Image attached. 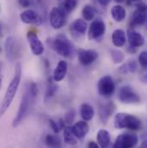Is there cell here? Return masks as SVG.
Wrapping results in <instances>:
<instances>
[{
  "label": "cell",
  "mask_w": 147,
  "mask_h": 148,
  "mask_svg": "<svg viewBox=\"0 0 147 148\" xmlns=\"http://www.w3.org/2000/svg\"><path fill=\"white\" fill-rule=\"evenodd\" d=\"M97 90L100 96L103 97H110L115 91V84L113 77L109 75L103 76L97 83Z\"/></svg>",
  "instance_id": "5b68a950"
},
{
  "label": "cell",
  "mask_w": 147,
  "mask_h": 148,
  "mask_svg": "<svg viewBox=\"0 0 147 148\" xmlns=\"http://www.w3.org/2000/svg\"><path fill=\"white\" fill-rule=\"evenodd\" d=\"M115 3H123V2H125L126 0H113Z\"/></svg>",
  "instance_id": "74e56055"
},
{
  "label": "cell",
  "mask_w": 147,
  "mask_h": 148,
  "mask_svg": "<svg viewBox=\"0 0 147 148\" xmlns=\"http://www.w3.org/2000/svg\"><path fill=\"white\" fill-rule=\"evenodd\" d=\"M139 142V138L134 134H121L116 138L112 148H134Z\"/></svg>",
  "instance_id": "8992f818"
},
{
  "label": "cell",
  "mask_w": 147,
  "mask_h": 148,
  "mask_svg": "<svg viewBox=\"0 0 147 148\" xmlns=\"http://www.w3.org/2000/svg\"><path fill=\"white\" fill-rule=\"evenodd\" d=\"M139 148H146V141L142 143L141 147H139Z\"/></svg>",
  "instance_id": "f35d334b"
},
{
  "label": "cell",
  "mask_w": 147,
  "mask_h": 148,
  "mask_svg": "<svg viewBox=\"0 0 147 148\" xmlns=\"http://www.w3.org/2000/svg\"><path fill=\"white\" fill-rule=\"evenodd\" d=\"M83 18L86 21H91L96 16V10L91 5H85L82 10Z\"/></svg>",
  "instance_id": "f1b7e54d"
},
{
  "label": "cell",
  "mask_w": 147,
  "mask_h": 148,
  "mask_svg": "<svg viewBox=\"0 0 147 148\" xmlns=\"http://www.w3.org/2000/svg\"><path fill=\"white\" fill-rule=\"evenodd\" d=\"M57 90H58V85L56 84V82H54L52 77H48L45 99L47 100V99H50L51 97H53L55 95V93L57 92Z\"/></svg>",
  "instance_id": "d4e9b609"
},
{
  "label": "cell",
  "mask_w": 147,
  "mask_h": 148,
  "mask_svg": "<svg viewBox=\"0 0 147 148\" xmlns=\"http://www.w3.org/2000/svg\"><path fill=\"white\" fill-rule=\"evenodd\" d=\"M45 142L47 148H61V140L56 135L48 134L46 136Z\"/></svg>",
  "instance_id": "484cf974"
},
{
  "label": "cell",
  "mask_w": 147,
  "mask_h": 148,
  "mask_svg": "<svg viewBox=\"0 0 147 148\" xmlns=\"http://www.w3.org/2000/svg\"><path fill=\"white\" fill-rule=\"evenodd\" d=\"M138 69V65L137 62L134 60H130L128 62H126V64H124L122 66H120V72L123 74H127V73H136Z\"/></svg>",
  "instance_id": "83f0119b"
},
{
  "label": "cell",
  "mask_w": 147,
  "mask_h": 148,
  "mask_svg": "<svg viewBox=\"0 0 147 148\" xmlns=\"http://www.w3.org/2000/svg\"><path fill=\"white\" fill-rule=\"evenodd\" d=\"M20 46L16 42V39L9 36L5 40V54L6 58L10 61H14L20 55Z\"/></svg>",
  "instance_id": "8fae6325"
},
{
  "label": "cell",
  "mask_w": 147,
  "mask_h": 148,
  "mask_svg": "<svg viewBox=\"0 0 147 148\" xmlns=\"http://www.w3.org/2000/svg\"><path fill=\"white\" fill-rule=\"evenodd\" d=\"M2 87V74H1V64H0V90Z\"/></svg>",
  "instance_id": "8d00e7d4"
},
{
  "label": "cell",
  "mask_w": 147,
  "mask_h": 148,
  "mask_svg": "<svg viewBox=\"0 0 147 148\" xmlns=\"http://www.w3.org/2000/svg\"><path fill=\"white\" fill-rule=\"evenodd\" d=\"M58 1H61V0H58Z\"/></svg>",
  "instance_id": "7bdbcfd3"
},
{
  "label": "cell",
  "mask_w": 147,
  "mask_h": 148,
  "mask_svg": "<svg viewBox=\"0 0 147 148\" xmlns=\"http://www.w3.org/2000/svg\"><path fill=\"white\" fill-rule=\"evenodd\" d=\"M77 0H63L61 3L59 8L66 14H70L74 10V9L77 7Z\"/></svg>",
  "instance_id": "4316f807"
},
{
  "label": "cell",
  "mask_w": 147,
  "mask_h": 148,
  "mask_svg": "<svg viewBox=\"0 0 147 148\" xmlns=\"http://www.w3.org/2000/svg\"><path fill=\"white\" fill-rule=\"evenodd\" d=\"M88 148H100V147L98 146L97 143L94 142V141H90L89 144H88Z\"/></svg>",
  "instance_id": "e575fe53"
},
{
  "label": "cell",
  "mask_w": 147,
  "mask_h": 148,
  "mask_svg": "<svg viewBox=\"0 0 147 148\" xmlns=\"http://www.w3.org/2000/svg\"><path fill=\"white\" fill-rule=\"evenodd\" d=\"M64 140L67 145L75 146L77 143V138L75 137L73 132L72 130V127H66L64 129Z\"/></svg>",
  "instance_id": "cb8c5ba5"
},
{
  "label": "cell",
  "mask_w": 147,
  "mask_h": 148,
  "mask_svg": "<svg viewBox=\"0 0 147 148\" xmlns=\"http://www.w3.org/2000/svg\"><path fill=\"white\" fill-rule=\"evenodd\" d=\"M112 42L117 47H122L126 42V33L122 29H116L112 35Z\"/></svg>",
  "instance_id": "ffe728a7"
},
{
  "label": "cell",
  "mask_w": 147,
  "mask_h": 148,
  "mask_svg": "<svg viewBox=\"0 0 147 148\" xmlns=\"http://www.w3.org/2000/svg\"><path fill=\"white\" fill-rule=\"evenodd\" d=\"M49 47L59 55L64 58H72L75 49L71 40L65 35H58L47 40Z\"/></svg>",
  "instance_id": "3957f363"
},
{
  "label": "cell",
  "mask_w": 147,
  "mask_h": 148,
  "mask_svg": "<svg viewBox=\"0 0 147 148\" xmlns=\"http://www.w3.org/2000/svg\"><path fill=\"white\" fill-rule=\"evenodd\" d=\"M72 130L77 139L83 140L89 132V126L86 121H77V123H75L72 127Z\"/></svg>",
  "instance_id": "ac0fdd59"
},
{
  "label": "cell",
  "mask_w": 147,
  "mask_h": 148,
  "mask_svg": "<svg viewBox=\"0 0 147 148\" xmlns=\"http://www.w3.org/2000/svg\"><path fill=\"white\" fill-rule=\"evenodd\" d=\"M80 114L84 121H88L93 118L95 111L91 105L88 103H83L80 107Z\"/></svg>",
  "instance_id": "603a6c76"
},
{
  "label": "cell",
  "mask_w": 147,
  "mask_h": 148,
  "mask_svg": "<svg viewBox=\"0 0 147 148\" xmlns=\"http://www.w3.org/2000/svg\"><path fill=\"white\" fill-rule=\"evenodd\" d=\"M21 78H22V67L20 63L16 64V68H15V73L12 80L10 81L6 91L4 97L3 99V102L0 105V118L4 114V113L8 110L10 106L11 105L13 99L17 92V90L19 88L20 83H21Z\"/></svg>",
  "instance_id": "7a4b0ae2"
},
{
  "label": "cell",
  "mask_w": 147,
  "mask_h": 148,
  "mask_svg": "<svg viewBox=\"0 0 147 148\" xmlns=\"http://www.w3.org/2000/svg\"><path fill=\"white\" fill-rule=\"evenodd\" d=\"M37 95H38L37 84L36 83L32 82L26 87V90L23 96L22 97L18 111L12 121V127L15 128L23 122V121L28 115L30 109L32 108Z\"/></svg>",
  "instance_id": "6da1fadb"
},
{
  "label": "cell",
  "mask_w": 147,
  "mask_h": 148,
  "mask_svg": "<svg viewBox=\"0 0 147 148\" xmlns=\"http://www.w3.org/2000/svg\"><path fill=\"white\" fill-rule=\"evenodd\" d=\"M131 2H139V1H141V0H130Z\"/></svg>",
  "instance_id": "60d3db41"
},
{
  "label": "cell",
  "mask_w": 147,
  "mask_h": 148,
  "mask_svg": "<svg viewBox=\"0 0 147 148\" xmlns=\"http://www.w3.org/2000/svg\"><path fill=\"white\" fill-rule=\"evenodd\" d=\"M77 57L79 63L83 66H87L94 63L98 59L99 54L93 49H79L77 51Z\"/></svg>",
  "instance_id": "7c38bea8"
},
{
  "label": "cell",
  "mask_w": 147,
  "mask_h": 148,
  "mask_svg": "<svg viewBox=\"0 0 147 148\" xmlns=\"http://www.w3.org/2000/svg\"><path fill=\"white\" fill-rule=\"evenodd\" d=\"M111 16L115 22L120 23L126 18V9L122 5H114L111 9Z\"/></svg>",
  "instance_id": "44dd1931"
},
{
  "label": "cell",
  "mask_w": 147,
  "mask_h": 148,
  "mask_svg": "<svg viewBox=\"0 0 147 148\" xmlns=\"http://www.w3.org/2000/svg\"><path fill=\"white\" fill-rule=\"evenodd\" d=\"M75 117H76V111L73 109H71V110H69L65 114L63 120H64L65 123L70 125V124H72L74 121Z\"/></svg>",
  "instance_id": "1f68e13d"
},
{
  "label": "cell",
  "mask_w": 147,
  "mask_h": 148,
  "mask_svg": "<svg viewBox=\"0 0 147 148\" xmlns=\"http://www.w3.org/2000/svg\"><path fill=\"white\" fill-rule=\"evenodd\" d=\"M49 125L51 127V128L53 129V131L56 134H58L61 129L65 128V121L62 118H59V120H53V119H49Z\"/></svg>",
  "instance_id": "f546056e"
},
{
  "label": "cell",
  "mask_w": 147,
  "mask_h": 148,
  "mask_svg": "<svg viewBox=\"0 0 147 148\" xmlns=\"http://www.w3.org/2000/svg\"><path fill=\"white\" fill-rule=\"evenodd\" d=\"M66 14L59 8V7H53L49 15V21L51 26L54 29H61L66 23Z\"/></svg>",
  "instance_id": "ba28073f"
},
{
  "label": "cell",
  "mask_w": 147,
  "mask_h": 148,
  "mask_svg": "<svg viewBox=\"0 0 147 148\" xmlns=\"http://www.w3.org/2000/svg\"><path fill=\"white\" fill-rule=\"evenodd\" d=\"M139 62L140 66L144 68L147 67V53L146 51H143L140 53L139 56Z\"/></svg>",
  "instance_id": "d6a6232c"
},
{
  "label": "cell",
  "mask_w": 147,
  "mask_h": 148,
  "mask_svg": "<svg viewBox=\"0 0 147 148\" xmlns=\"http://www.w3.org/2000/svg\"><path fill=\"white\" fill-rule=\"evenodd\" d=\"M115 110V105L113 102H109L104 104H101L99 107V118L100 121L105 124L107 123V121L109 120L112 114H113V112Z\"/></svg>",
  "instance_id": "9a60e30c"
},
{
  "label": "cell",
  "mask_w": 147,
  "mask_h": 148,
  "mask_svg": "<svg viewBox=\"0 0 147 148\" xmlns=\"http://www.w3.org/2000/svg\"><path fill=\"white\" fill-rule=\"evenodd\" d=\"M71 30L77 35H84L87 30V24L83 19H76L71 25Z\"/></svg>",
  "instance_id": "7402d4cb"
},
{
  "label": "cell",
  "mask_w": 147,
  "mask_h": 148,
  "mask_svg": "<svg viewBox=\"0 0 147 148\" xmlns=\"http://www.w3.org/2000/svg\"><path fill=\"white\" fill-rule=\"evenodd\" d=\"M146 23V4L145 3H139L136 4V10L132 15V26H142Z\"/></svg>",
  "instance_id": "30bf717a"
},
{
  "label": "cell",
  "mask_w": 147,
  "mask_h": 148,
  "mask_svg": "<svg viewBox=\"0 0 147 148\" xmlns=\"http://www.w3.org/2000/svg\"><path fill=\"white\" fill-rule=\"evenodd\" d=\"M27 40L30 46V49L34 55L40 56L44 53V46L39 37L37 36L36 32L29 30L27 34Z\"/></svg>",
  "instance_id": "4fadbf2b"
},
{
  "label": "cell",
  "mask_w": 147,
  "mask_h": 148,
  "mask_svg": "<svg viewBox=\"0 0 147 148\" xmlns=\"http://www.w3.org/2000/svg\"><path fill=\"white\" fill-rule=\"evenodd\" d=\"M111 58L114 64H120L125 60V55L121 51L113 49L111 51Z\"/></svg>",
  "instance_id": "4dcf8cb0"
},
{
  "label": "cell",
  "mask_w": 147,
  "mask_h": 148,
  "mask_svg": "<svg viewBox=\"0 0 147 148\" xmlns=\"http://www.w3.org/2000/svg\"><path fill=\"white\" fill-rule=\"evenodd\" d=\"M1 51H2V49H1V47H0V53H1Z\"/></svg>",
  "instance_id": "b9f144b4"
},
{
  "label": "cell",
  "mask_w": 147,
  "mask_h": 148,
  "mask_svg": "<svg viewBox=\"0 0 147 148\" xmlns=\"http://www.w3.org/2000/svg\"><path fill=\"white\" fill-rule=\"evenodd\" d=\"M113 124L117 129L126 128L133 131L139 130L142 127L141 121L138 117L126 113H118L114 116Z\"/></svg>",
  "instance_id": "277c9868"
},
{
  "label": "cell",
  "mask_w": 147,
  "mask_h": 148,
  "mask_svg": "<svg viewBox=\"0 0 147 148\" xmlns=\"http://www.w3.org/2000/svg\"><path fill=\"white\" fill-rule=\"evenodd\" d=\"M67 70H68L67 62L66 60H60L53 71V77H52L53 80L56 83L62 81L66 77V75L67 73Z\"/></svg>",
  "instance_id": "e0dca14e"
},
{
  "label": "cell",
  "mask_w": 147,
  "mask_h": 148,
  "mask_svg": "<svg viewBox=\"0 0 147 148\" xmlns=\"http://www.w3.org/2000/svg\"><path fill=\"white\" fill-rule=\"evenodd\" d=\"M106 32L105 23L101 18L95 19L90 25L88 31V38L90 40H101Z\"/></svg>",
  "instance_id": "52a82bcc"
},
{
  "label": "cell",
  "mask_w": 147,
  "mask_h": 148,
  "mask_svg": "<svg viewBox=\"0 0 147 148\" xmlns=\"http://www.w3.org/2000/svg\"><path fill=\"white\" fill-rule=\"evenodd\" d=\"M118 98L123 103H138L140 101L139 96L128 85L123 86L119 90Z\"/></svg>",
  "instance_id": "9c48e42d"
},
{
  "label": "cell",
  "mask_w": 147,
  "mask_h": 148,
  "mask_svg": "<svg viewBox=\"0 0 147 148\" xmlns=\"http://www.w3.org/2000/svg\"><path fill=\"white\" fill-rule=\"evenodd\" d=\"M2 32H3V31H2V25H1V23H0V36H2V35H3Z\"/></svg>",
  "instance_id": "ab89813d"
},
{
  "label": "cell",
  "mask_w": 147,
  "mask_h": 148,
  "mask_svg": "<svg viewBox=\"0 0 147 148\" xmlns=\"http://www.w3.org/2000/svg\"><path fill=\"white\" fill-rule=\"evenodd\" d=\"M18 3L23 7V8H27V7H29L31 3H30V0H18Z\"/></svg>",
  "instance_id": "836d02e7"
},
{
  "label": "cell",
  "mask_w": 147,
  "mask_h": 148,
  "mask_svg": "<svg viewBox=\"0 0 147 148\" xmlns=\"http://www.w3.org/2000/svg\"><path fill=\"white\" fill-rule=\"evenodd\" d=\"M127 40L129 42V46L133 48L142 47L145 43L144 36L133 29H129L127 30Z\"/></svg>",
  "instance_id": "2e32d148"
},
{
  "label": "cell",
  "mask_w": 147,
  "mask_h": 148,
  "mask_svg": "<svg viewBox=\"0 0 147 148\" xmlns=\"http://www.w3.org/2000/svg\"><path fill=\"white\" fill-rule=\"evenodd\" d=\"M97 143L100 148H109L111 143V137L109 133L105 129H101L98 131L97 135Z\"/></svg>",
  "instance_id": "d6986e66"
},
{
  "label": "cell",
  "mask_w": 147,
  "mask_h": 148,
  "mask_svg": "<svg viewBox=\"0 0 147 148\" xmlns=\"http://www.w3.org/2000/svg\"><path fill=\"white\" fill-rule=\"evenodd\" d=\"M20 18L23 23L26 24H33V25H40L42 22L41 17L39 14L32 10H28L20 14Z\"/></svg>",
  "instance_id": "5bb4252c"
},
{
  "label": "cell",
  "mask_w": 147,
  "mask_h": 148,
  "mask_svg": "<svg viewBox=\"0 0 147 148\" xmlns=\"http://www.w3.org/2000/svg\"><path fill=\"white\" fill-rule=\"evenodd\" d=\"M111 0H98V3L103 6H107L110 3Z\"/></svg>",
  "instance_id": "d590c367"
}]
</instances>
